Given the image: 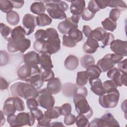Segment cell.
<instances>
[{"instance_id": "cell-1", "label": "cell", "mask_w": 127, "mask_h": 127, "mask_svg": "<svg viewBox=\"0 0 127 127\" xmlns=\"http://www.w3.org/2000/svg\"><path fill=\"white\" fill-rule=\"evenodd\" d=\"M36 40L45 43L46 52L51 55L57 53L61 49V40L57 30L53 28L39 29L35 34Z\"/></svg>"}, {"instance_id": "cell-2", "label": "cell", "mask_w": 127, "mask_h": 127, "mask_svg": "<svg viewBox=\"0 0 127 127\" xmlns=\"http://www.w3.org/2000/svg\"><path fill=\"white\" fill-rule=\"evenodd\" d=\"M11 95L15 97H20L27 100L30 98H37L39 91L29 83L23 82H17L10 87Z\"/></svg>"}, {"instance_id": "cell-3", "label": "cell", "mask_w": 127, "mask_h": 127, "mask_svg": "<svg viewBox=\"0 0 127 127\" xmlns=\"http://www.w3.org/2000/svg\"><path fill=\"white\" fill-rule=\"evenodd\" d=\"M47 11L51 18L55 19H65L66 15L64 11L68 8V4L62 0H44Z\"/></svg>"}, {"instance_id": "cell-4", "label": "cell", "mask_w": 127, "mask_h": 127, "mask_svg": "<svg viewBox=\"0 0 127 127\" xmlns=\"http://www.w3.org/2000/svg\"><path fill=\"white\" fill-rule=\"evenodd\" d=\"M73 101L75 109L78 114L85 116L88 119L93 115L92 109L89 106L86 97L80 94L75 93L73 95Z\"/></svg>"}, {"instance_id": "cell-5", "label": "cell", "mask_w": 127, "mask_h": 127, "mask_svg": "<svg viewBox=\"0 0 127 127\" xmlns=\"http://www.w3.org/2000/svg\"><path fill=\"white\" fill-rule=\"evenodd\" d=\"M119 98V91L115 89L99 96V103L104 108H114L118 105Z\"/></svg>"}, {"instance_id": "cell-6", "label": "cell", "mask_w": 127, "mask_h": 127, "mask_svg": "<svg viewBox=\"0 0 127 127\" xmlns=\"http://www.w3.org/2000/svg\"><path fill=\"white\" fill-rule=\"evenodd\" d=\"M124 58V57L115 54H108L103 58L99 60L97 65L102 72H106L114 67L116 64H118Z\"/></svg>"}, {"instance_id": "cell-7", "label": "cell", "mask_w": 127, "mask_h": 127, "mask_svg": "<svg viewBox=\"0 0 127 127\" xmlns=\"http://www.w3.org/2000/svg\"><path fill=\"white\" fill-rule=\"evenodd\" d=\"M119 122L116 120L113 115L110 113L105 114L101 118H96L92 120L89 127H120Z\"/></svg>"}, {"instance_id": "cell-8", "label": "cell", "mask_w": 127, "mask_h": 127, "mask_svg": "<svg viewBox=\"0 0 127 127\" xmlns=\"http://www.w3.org/2000/svg\"><path fill=\"white\" fill-rule=\"evenodd\" d=\"M31 46V41L29 39L23 38L16 40H9L7 44V50L10 53L18 51L24 53Z\"/></svg>"}, {"instance_id": "cell-9", "label": "cell", "mask_w": 127, "mask_h": 127, "mask_svg": "<svg viewBox=\"0 0 127 127\" xmlns=\"http://www.w3.org/2000/svg\"><path fill=\"white\" fill-rule=\"evenodd\" d=\"M37 100L39 106L45 109L53 108L55 103L54 97L47 88L43 89L39 91Z\"/></svg>"}, {"instance_id": "cell-10", "label": "cell", "mask_w": 127, "mask_h": 127, "mask_svg": "<svg viewBox=\"0 0 127 127\" xmlns=\"http://www.w3.org/2000/svg\"><path fill=\"white\" fill-rule=\"evenodd\" d=\"M41 70L38 65H28L24 64L21 65L17 70L18 78L25 81L31 76L37 74H41Z\"/></svg>"}, {"instance_id": "cell-11", "label": "cell", "mask_w": 127, "mask_h": 127, "mask_svg": "<svg viewBox=\"0 0 127 127\" xmlns=\"http://www.w3.org/2000/svg\"><path fill=\"white\" fill-rule=\"evenodd\" d=\"M107 77L113 80L118 86H122L123 85H127V73H124L116 67H113L108 70L107 73Z\"/></svg>"}, {"instance_id": "cell-12", "label": "cell", "mask_w": 127, "mask_h": 127, "mask_svg": "<svg viewBox=\"0 0 127 127\" xmlns=\"http://www.w3.org/2000/svg\"><path fill=\"white\" fill-rule=\"evenodd\" d=\"M22 24L26 35L28 36L34 32L37 26L36 17L30 13H26L23 17Z\"/></svg>"}, {"instance_id": "cell-13", "label": "cell", "mask_w": 127, "mask_h": 127, "mask_svg": "<svg viewBox=\"0 0 127 127\" xmlns=\"http://www.w3.org/2000/svg\"><path fill=\"white\" fill-rule=\"evenodd\" d=\"M35 118L30 112L28 113L21 112L16 115L17 127L28 125L33 126L35 122Z\"/></svg>"}, {"instance_id": "cell-14", "label": "cell", "mask_w": 127, "mask_h": 127, "mask_svg": "<svg viewBox=\"0 0 127 127\" xmlns=\"http://www.w3.org/2000/svg\"><path fill=\"white\" fill-rule=\"evenodd\" d=\"M127 42L120 39L114 40L110 45V49L114 54L126 57L127 56Z\"/></svg>"}, {"instance_id": "cell-15", "label": "cell", "mask_w": 127, "mask_h": 127, "mask_svg": "<svg viewBox=\"0 0 127 127\" xmlns=\"http://www.w3.org/2000/svg\"><path fill=\"white\" fill-rule=\"evenodd\" d=\"M78 24L74 23L70 17L66 18L64 20L60 22L58 25L59 31L63 34L66 35L73 29H77Z\"/></svg>"}, {"instance_id": "cell-16", "label": "cell", "mask_w": 127, "mask_h": 127, "mask_svg": "<svg viewBox=\"0 0 127 127\" xmlns=\"http://www.w3.org/2000/svg\"><path fill=\"white\" fill-rule=\"evenodd\" d=\"M91 90L96 95L100 96L105 93L101 80L99 78L89 79Z\"/></svg>"}, {"instance_id": "cell-17", "label": "cell", "mask_w": 127, "mask_h": 127, "mask_svg": "<svg viewBox=\"0 0 127 127\" xmlns=\"http://www.w3.org/2000/svg\"><path fill=\"white\" fill-rule=\"evenodd\" d=\"M99 47L98 42L95 39L89 37L83 45V51L87 54H93Z\"/></svg>"}, {"instance_id": "cell-18", "label": "cell", "mask_w": 127, "mask_h": 127, "mask_svg": "<svg viewBox=\"0 0 127 127\" xmlns=\"http://www.w3.org/2000/svg\"><path fill=\"white\" fill-rule=\"evenodd\" d=\"M71 2L70 11L72 14L81 15L85 8V1L84 0H75L68 1Z\"/></svg>"}, {"instance_id": "cell-19", "label": "cell", "mask_w": 127, "mask_h": 127, "mask_svg": "<svg viewBox=\"0 0 127 127\" xmlns=\"http://www.w3.org/2000/svg\"><path fill=\"white\" fill-rule=\"evenodd\" d=\"M25 64L34 65L40 64V57L38 53L33 51H30L23 56Z\"/></svg>"}, {"instance_id": "cell-20", "label": "cell", "mask_w": 127, "mask_h": 127, "mask_svg": "<svg viewBox=\"0 0 127 127\" xmlns=\"http://www.w3.org/2000/svg\"><path fill=\"white\" fill-rule=\"evenodd\" d=\"M47 89L52 94H56L61 92L62 89V84L60 79L58 77H54L48 81L47 84Z\"/></svg>"}, {"instance_id": "cell-21", "label": "cell", "mask_w": 127, "mask_h": 127, "mask_svg": "<svg viewBox=\"0 0 127 127\" xmlns=\"http://www.w3.org/2000/svg\"><path fill=\"white\" fill-rule=\"evenodd\" d=\"M51 55L49 53L45 52L42 53L40 56V64L41 65V67L44 70L51 69L54 67L51 58Z\"/></svg>"}, {"instance_id": "cell-22", "label": "cell", "mask_w": 127, "mask_h": 127, "mask_svg": "<svg viewBox=\"0 0 127 127\" xmlns=\"http://www.w3.org/2000/svg\"><path fill=\"white\" fill-rule=\"evenodd\" d=\"M2 110L5 116H7L14 114L17 110L13 103V97H9L6 99L4 102Z\"/></svg>"}, {"instance_id": "cell-23", "label": "cell", "mask_w": 127, "mask_h": 127, "mask_svg": "<svg viewBox=\"0 0 127 127\" xmlns=\"http://www.w3.org/2000/svg\"><path fill=\"white\" fill-rule=\"evenodd\" d=\"M79 64L78 58L74 55L68 56L64 62L65 67L70 70H73L76 69Z\"/></svg>"}, {"instance_id": "cell-24", "label": "cell", "mask_w": 127, "mask_h": 127, "mask_svg": "<svg viewBox=\"0 0 127 127\" xmlns=\"http://www.w3.org/2000/svg\"><path fill=\"white\" fill-rule=\"evenodd\" d=\"M25 81L29 83L37 90L39 89L43 86L44 82L41 78V74H37L33 75L25 80Z\"/></svg>"}, {"instance_id": "cell-25", "label": "cell", "mask_w": 127, "mask_h": 127, "mask_svg": "<svg viewBox=\"0 0 127 127\" xmlns=\"http://www.w3.org/2000/svg\"><path fill=\"white\" fill-rule=\"evenodd\" d=\"M25 35L26 33L24 29L21 26H17L12 29L9 40H16L25 38Z\"/></svg>"}, {"instance_id": "cell-26", "label": "cell", "mask_w": 127, "mask_h": 127, "mask_svg": "<svg viewBox=\"0 0 127 127\" xmlns=\"http://www.w3.org/2000/svg\"><path fill=\"white\" fill-rule=\"evenodd\" d=\"M30 11L34 14L38 15L44 13L46 10V6L42 1H36L30 6Z\"/></svg>"}, {"instance_id": "cell-27", "label": "cell", "mask_w": 127, "mask_h": 127, "mask_svg": "<svg viewBox=\"0 0 127 127\" xmlns=\"http://www.w3.org/2000/svg\"><path fill=\"white\" fill-rule=\"evenodd\" d=\"M52 22V18L46 13H43L36 17L37 25L40 27H44L50 25Z\"/></svg>"}, {"instance_id": "cell-28", "label": "cell", "mask_w": 127, "mask_h": 127, "mask_svg": "<svg viewBox=\"0 0 127 127\" xmlns=\"http://www.w3.org/2000/svg\"><path fill=\"white\" fill-rule=\"evenodd\" d=\"M107 33L106 31L103 28L98 27L92 31L89 37L95 39L98 42L101 41L106 35Z\"/></svg>"}, {"instance_id": "cell-29", "label": "cell", "mask_w": 127, "mask_h": 127, "mask_svg": "<svg viewBox=\"0 0 127 127\" xmlns=\"http://www.w3.org/2000/svg\"><path fill=\"white\" fill-rule=\"evenodd\" d=\"M89 78V75L86 71H79L77 73L76 83L78 86H83L86 84Z\"/></svg>"}, {"instance_id": "cell-30", "label": "cell", "mask_w": 127, "mask_h": 127, "mask_svg": "<svg viewBox=\"0 0 127 127\" xmlns=\"http://www.w3.org/2000/svg\"><path fill=\"white\" fill-rule=\"evenodd\" d=\"M44 115L50 119H56L61 116L60 107L56 106L48 109L44 112Z\"/></svg>"}, {"instance_id": "cell-31", "label": "cell", "mask_w": 127, "mask_h": 127, "mask_svg": "<svg viewBox=\"0 0 127 127\" xmlns=\"http://www.w3.org/2000/svg\"><path fill=\"white\" fill-rule=\"evenodd\" d=\"M6 21L9 24L12 26H15L18 24L20 17L18 13L16 11L12 10L6 13Z\"/></svg>"}, {"instance_id": "cell-32", "label": "cell", "mask_w": 127, "mask_h": 127, "mask_svg": "<svg viewBox=\"0 0 127 127\" xmlns=\"http://www.w3.org/2000/svg\"><path fill=\"white\" fill-rule=\"evenodd\" d=\"M86 69V71L88 72L89 75V79L99 78L102 72L99 66L95 64L89 66Z\"/></svg>"}, {"instance_id": "cell-33", "label": "cell", "mask_w": 127, "mask_h": 127, "mask_svg": "<svg viewBox=\"0 0 127 127\" xmlns=\"http://www.w3.org/2000/svg\"><path fill=\"white\" fill-rule=\"evenodd\" d=\"M103 29L105 30L113 32L117 28V22H114L109 17L106 18L101 22Z\"/></svg>"}, {"instance_id": "cell-34", "label": "cell", "mask_w": 127, "mask_h": 127, "mask_svg": "<svg viewBox=\"0 0 127 127\" xmlns=\"http://www.w3.org/2000/svg\"><path fill=\"white\" fill-rule=\"evenodd\" d=\"M67 34L68 36L76 43L81 41L83 39L82 32L78 29L70 30Z\"/></svg>"}, {"instance_id": "cell-35", "label": "cell", "mask_w": 127, "mask_h": 127, "mask_svg": "<svg viewBox=\"0 0 127 127\" xmlns=\"http://www.w3.org/2000/svg\"><path fill=\"white\" fill-rule=\"evenodd\" d=\"M80 64L83 67L86 68L89 66L95 64V59L91 55H85L81 57Z\"/></svg>"}, {"instance_id": "cell-36", "label": "cell", "mask_w": 127, "mask_h": 127, "mask_svg": "<svg viewBox=\"0 0 127 127\" xmlns=\"http://www.w3.org/2000/svg\"><path fill=\"white\" fill-rule=\"evenodd\" d=\"M108 6L113 7L114 8H117L121 11L126 10L127 7L126 3L124 1L121 0H109Z\"/></svg>"}, {"instance_id": "cell-37", "label": "cell", "mask_w": 127, "mask_h": 127, "mask_svg": "<svg viewBox=\"0 0 127 127\" xmlns=\"http://www.w3.org/2000/svg\"><path fill=\"white\" fill-rule=\"evenodd\" d=\"M75 123L78 127H89L90 126L88 119L85 116L80 114H78L75 118Z\"/></svg>"}, {"instance_id": "cell-38", "label": "cell", "mask_w": 127, "mask_h": 127, "mask_svg": "<svg viewBox=\"0 0 127 127\" xmlns=\"http://www.w3.org/2000/svg\"><path fill=\"white\" fill-rule=\"evenodd\" d=\"M13 5L11 0H0V9L4 13H8L12 10Z\"/></svg>"}, {"instance_id": "cell-39", "label": "cell", "mask_w": 127, "mask_h": 127, "mask_svg": "<svg viewBox=\"0 0 127 127\" xmlns=\"http://www.w3.org/2000/svg\"><path fill=\"white\" fill-rule=\"evenodd\" d=\"M12 29L3 23H0V34L3 38L8 41L11 37Z\"/></svg>"}, {"instance_id": "cell-40", "label": "cell", "mask_w": 127, "mask_h": 127, "mask_svg": "<svg viewBox=\"0 0 127 127\" xmlns=\"http://www.w3.org/2000/svg\"><path fill=\"white\" fill-rule=\"evenodd\" d=\"M14 105L17 111H23L25 110V105L24 101L18 97H13Z\"/></svg>"}, {"instance_id": "cell-41", "label": "cell", "mask_w": 127, "mask_h": 127, "mask_svg": "<svg viewBox=\"0 0 127 127\" xmlns=\"http://www.w3.org/2000/svg\"><path fill=\"white\" fill-rule=\"evenodd\" d=\"M103 86L105 92H108L117 89L118 86L112 80H108L104 81L103 83Z\"/></svg>"}, {"instance_id": "cell-42", "label": "cell", "mask_w": 127, "mask_h": 127, "mask_svg": "<svg viewBox=\"0 0 127 127\" xmlns=\"http://www.w3.org/2000/svg\"><path fill=\"white\" fill-rule=\"evenodd\" d=\"M62 44L64 46L69 48H73L76 46V43L66 35H64L63 36Z\"/></svg>"}, {"instance_id": "cell-43", "label": "cell", "mask_w": 127, "mask_h": 127, "mask_svg": "<svg viewBox=\"0 0 127 127\" xmlns=\"http://www.w3.org/2000/svg\"><path fill=\"white\" fill-rule=\"evenodd\" d=\"M76 86L71 83H67L64 85V90H63V94L67 97L73 96L74 90Z\"/></svg>"}, {"instance_id": "cell-44", "label": "cell", "mask_w": 127, "mask_h": 127, "mask_svg": "<svg viewBox=\"0 0 127 127\" xmlns=\"http://www.w3.org/2000/svg\"><path fill=\"white\" fill-rule=\"evenodd\" d=\"M41 78L44 82L49 81L54 78V73L53 71L51 69L45 70L44 71L41 73Z\"/></svg>"}, {"instance_id": "cell-45", "label": "cell", "mask_w": 127, "mask_h": 127, "mask_svg": "<svg viewBox=\"0 0 127 127\" xmlns=\"http://www.w3.org/2000/svg\"><path fill=\"white\" fill-rule=\"evenodd\" d=\"M114 35L110 32L107 33L106 35L104 37V38L101 41L102 44L103 46L101 47L104 48L105 47L109 46L111 44V43L114 40Z\"/></svg>"}, {"instance_id": "cell-46", "label": "cell", "mask_w": 127, "mask_h": 127, "mask_svg": "<svg viewBox=\"0 0 127 127\" xmlns=\"http://www.w3.org/2000/svg\"><path fill=\"white\" fill-rule=\"evenodd\" d=\"M61 115L66 116L71 113L72 108L69 103H64L60 107Z\"/></svg>"}, {"instance_id": "cell-47", "label": "cell", "mask_w": 127, "mask_h": 127, "mask_svg": "<svg viewBox=\"0 0 127 127\" xmlns=\"http://www.w3.org/2000/svg\"><path fill=\"white\" fill-rule=\"evenodd\" d=\"M121 11L117 8H113L110 10L109 18L114 22H117L120 17Z\"/></svg>"}, {"instance_id": "cell-48", "label": "cell", "mask_w": 127, "mask_h": 127, "mask_svg": "<svg viewBox=\"0 0 127 127\" xmlns=\"http://www.w3.org/2000/svg\"><path fill=\"white\" fill-rule=\"evenodd\" d=\"M95 16V14L92 13L87 7L85 8L81 14V18L84 21H89L91 20Z\"/></svg>"}, {"instance_id": "cell-49", "label": "cell", "mask_w": 127, "mask_h": 127, "mask_svg": "<svg viewBox=\"0 0 127 127\" xmlns=\"http://www.w3.org/2000/svg\"><path fill=\"white\" fill-rule=\"evenodd\" d=\"M87 8L89 11L95 14L100 10L95 0H91L89 1Z\"/></svg>"}, {"instance_id": "cell-50", "label": "cell", "mask_w": 127, "mask_h": 127, "mask_svg": "<svg viewBox=\"0 0 127 127\" xmlns=\"http://www.w3.org/2000/svg\"><path fill=\"white\" fill-rule=\"evenodd\" d=\"M30 111L37 121H40V120L43 119L44 116V114L43 113V112L38 108L33 109L32 110H30Z\"/></svg>"}, {"instance_id": "cell-51", "label": "cell", "mask_w": 127, "mask_h": 127, "mask_svg": "<svg viewBox=\"0 0 127 127\" xmlns=\"http://www.w3.org/2000/svg\"><path fill=\"white\" fill-rule=\"evenodd\" d=\"M75 117L72 114H69L64 116V123L66 126L72 125L75 123Z\"/></svg>"}, {"instance_id": "cell-52", "label": "cell", "mask_w": 127, "mask_h": 127, "mask_svg": "<svg viewBox=\"0 0 127 127\" xmlns=\"http://www.w3.org/2000/svg\"><path fill=\"white\" fill-rule=\"evenodd\" d=\"M26 104L27 108L30 110L33 109L38 108L39 104L36 98H30L26 100Z\"/></svg>"}, {"instance_id": "cell-53", "label": "cell", "mask_w": 127, "mask_h": 127, "mask_svg": "<svg viewBox=\"0 0 127 127\" xmlns=\"http://www.w3.org/2000/svg\"><path fill=\"white\" fill-rule=\"evenodd\" d=\"M0 66L6 65L9 61V56L5 51H0Z\"/></svg>"}, {"instance_id": "cell-54", "label": "cell", "mask_w": 127, "mask_h": 127, "mask_svg": "<svg viewBox=\"0 0 127 127\" xmlns=\"http://www.w3.org/2000/svg\"><path fill=\"white\" fill-rule=\"evenodd\" d=\"M51 121V119L47 118L45 116L43 119L38 121V124L37 125V127H49L50 126V122Z\"/></svg>"}, {"instance_id": "cell-55", "label": "cell", "mask_w": 127, "mask_h": 127, "mask_svg": "<svg viewBox=\"0 0 127 127\" xmlns=\"http://www.w3.org/2000/svg\"><path fill=\"white\" fill-rule=\"evenodd\" d=\"M118 66L121 71L124 73H127V59L121 61L118 63Z\"/></svg>"}, {"instance_id": "cell-56", "label": "cell", "mask_w": 127, "mask_h": 127, "mask_svg": "<svg viewBox=\"0 0 127 127\" xmlns=\"http://www.w3.org/2000/svg\"><path fill=\"white\" fill-rule=\"evenodd\" d=\"M7 121L10 127H17L16 116L14 114L7 116Z\"/></svg>"}, {"instance_id": "cell-57", "label": "cell", "mask_w": 127, "mask_h": 127, "mask_svg": "<svg viewBox=\"0 0 127 127\" xmlns=\"http://www.w3.org/2000/svg\"><path fill=\"white\" fill-rule=\"evenodd\" d=\"M98 7L101 9H105L107 6H108L109 0H95Z\"/></svg>"}, {"instance_id": "cell-58", "label": "cell", "mask_w": 127, "mask_h": 127, "mask_svg": "<svg viewBox=\"0 0 127 127\" xmlns=\"http://www.w3.org/2000/svg\"><path fill=\"white\" fill-rule=\"evenodd\" d=\"M92 29L91 27L89 25H85L83 26L82 28V32L83 33L84 35L86 37H89L90 36V35L92 32Z\"/></svg>"}, {"instance_id": "cell-59", "label": "cell", "mask_w": 127, "mask_h": 127, "mask_svg": "<svg viewBox=\"0 0 127 127\" xmlns=\"http://www.w3.org/2000/svg\"><path fill=\"white\" fill-rule=\"evenodd\" d=\"M0 90H6L7 89L8 86H9V83L7 82V81L3 78L2 77H0Z\"/></svg>"}, {"instance_id": "cell-60", "label": "cell", "mask_w": 127, "mask_h": 127, "mask_svg": "<svg viewBox=\"0 0 127 127\" xmlns=\"http://www.w3.org/2000/svg\"><path fill=\"white\" fill-rule=\"evenodd\" d=\"M13 7L15 8L18 9L21 8L24 4V1L23 0L21 1H14V0H11Z\"/></svg>"}, {"instance_id": "cell-61", "label": "cell", "mask_w": 127, "mask_h": 127, "mask_svg": "<svg viewBox=\"0 0 127 127\" xmlns=\"http://www.w3.org/2000/svg\"><path fill=\"white\" fill-rule=\"evenodd\" d=\"M0 126H2L3 125L5 122V117L4 116V113L2 112V111H0Z\"/></svg>"}, {"instance_id": "cell-62", "label": "cell", "mask_w": 127, "mask_h": 127, "mask_svg": "<svg viewBox=\"0 0 127 127\" xmlns=\"http://www.w3.org/2000/svg\"><path fill=\"white\" fill-rule=\"evenodd\" d=\"M50 127H64V124L62 122H53L50 124Z\"/></svg>"}, {"instance_id": "cell-63", "label": "cell", "mask_w": 127, "mask_h": 127, "mask_svg": "<svg viewBox=\"0 0 127 127\" xmlns=\"http://www.w3.org/2000/svg\"><path fill=\"white\" fill-rule=\"evenodd\" d=\"M121 107H122V110L123 111H124L126 114V100H125L124 102H122Z\"/></svg>"}]
</instances>
